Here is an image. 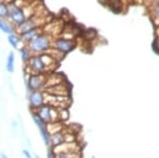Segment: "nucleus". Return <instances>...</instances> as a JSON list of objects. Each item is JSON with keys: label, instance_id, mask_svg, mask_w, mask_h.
I'll return each mask as SVG.
<instances>
[{"label": "nucleus", "instance_id": "1", "mask_svg": "<svg viewBox=\"0 0 159 158\" xmlns=\"http://www.w3.org/2000/svg\"><path fill=\"white\" fill-rule=\"evenodd\" d=\"M53 39L49 34H45V33H40L37 37H35L32 42L28 44V48L32 52V54H42L46 53L48 50L52 48Z\"/></svg>", "mask_w": 159, "mask_h": 158}, {"label": "nucleus", "instance_id": "2", "mask_svg": "<svg viewBox=\"0 0 159 158\" xmlns=\"http://www.w3.org/2000/svg\"><path fill=\"white\" fill-rule=\"evenodd\" d=\"M46 82H47V74L39 73V74H28L27 73V87L29 91L45 90Z\"/></svg>", "mask_w": 159, "mask_h": 158}, {"label": "nucleus", "instance_id": "3", "mask_svg": "<svg viewBox=\"0 0 159 158\" xmlns=\"http://www.w3.org/2000/svg\"><path fill=\"white\" fill-rule=\"evenodd\" d=\"M34 113H36L37 116L39 117L43 122H46V123L60 121L58 120V109L55 107H52V106L48 105V104L43 105L42 107L36 109Z\"/></svg>", "mask_w": 159, "mask_h": 158}, {"label": "nucleus", "instance_id": "4", "mask_svg": "<svg viewBox=\"0 0 159 158\" xmlns=\"http://www.w3.org/2000/svg\"><path fill=\"white\" fill-rule=\"evenodd\" d=\"M27 69L28 74H39V73H43L47 74L48 72L47 68H46L45 64H43L40 54H34L30 58L29 63L27 64Z\"/></svg>", "mask_w": 159, "mask_h": 158}, {"label": "nucleus", "instance_id": "5", "mask_svg": "<svg viewBox=\"0 0 159 158\" xmlns=\"http://www.w3.org/2000/svg\"><path fill=\"white\" fill-rule=\"evenodd\" d=\"M45 101L46 104L55 107L57 109L61 108H67L71 103V99L70 97L67 96H54V95H50V93H45Z\"/></svg>", "mask_w": 159, "mask_h": 158}, {"label": "nucleus", "instance_id": "6", "mask_svg": "<svg viewBox=\"0 0 159 158\" xmlns=\"http://www.w3.org/2000/svg\"><path fill=\"white\" fill-rule=\"evenodd\" d=\"M31 113H32V120L35 123V125L37 126L38 131H39L40 137H42L43 143H45L47 147H51V135L49 132H48L47 123L43 122L42 119L37 116L36 113H34V111H31Z\"/></svg>", "mask_w": 159, "mask_h": 158}, {"label": "nucleus", "instance_id": "7", "mask_svg": "<svg viewBox=\"0 0 159 158\" xmlns=\"http://www.w3.org/2000/svg\"><path fill=\"white\" fill-rule=\"evenodd\" d=\"M28 101L31 108V111H35L36 109L42 107L46 104L45 101V91L43 90H35L30 91L28 96Z\"/></svg>", "mask_w": 159, "mask_h": 158}, {"label": "nucleus", "instance_id": "8", "mask_svg": "<svg viewBox=\"0 0 159 158\" xmlns=\"http://www.w3.org/2000/svg\"><path fill=\"white\" fill-rule=\"evenodd\" d=\"M74 47H75V43H74L73 39H67V38L64 37H58L53 39L52 48L60 51L63 54L70 52L71 50H73Z\"/></svg>", "mask_w": 159, "mask_h": 158}, {"label": "nucleus", "instance_id": "9", "mask_svg": "<svg viewBox=\"0 0 159 158\" xmlns=\"http://www.w3.org/2000/svg\"><path fill=\"white\" fill-rule=\"evenodd\" d=\"M9 17L15 25H17V27L25 21V12L14 3L9 6Z\"/></svg>", "mask_w": 159, "mask_h": 158}, {"label": "nucleus", "instance_id": "10", "mask_svg": "<svg viewBox=\"0 0 159 158\" xmlns=\"http://www.w3.org/2000/svg\"><path fill=\"white\" fill-rule=\"evenodd\" d=\"M56 155L63 154V153H80L81 147L79 146L78 142H64L57 147H52Z\"/></svg>", "mask_w": 159, "mask_h": 158}, {"label": "nucleus", "instance_id": "11", "mask_svg": "<svg viewBox=\"0 0 159 158\" xmlns=\"http://www.w3.org/2000/svg\"><path fill=\"white\" fill-rule=\"evenodd\" d=\"M45 93H50V95L54 96H67L70 97V86L68 85L67 82L60 84V85L52 86V87H48L45 89Z\"/></svg>", "mask_w": 159, "mask_h": 158}, {"label": "nucleus", "instance_id": "12", "mask_svg": "<svg viewBox=\"0 0 159 158\" xmlns=\"http://www.w3.org/2000/svg\"><path fill=\"white\" fill-rule=\"evenodd\" d=\"M65 82H66L65 76H63L60 73H48L47 82H46V88L60 85V84H63Z\"/></svg>", "mask_w": 159, "mask_h": 158}, {"label": "nucleus", "instance_id": "13", "mask_svg": "<svg viewBox=\"0 0 159 158\" xmlns=\"http://www.w3.org/2000/svg\"><path fill=\"white\" fill-rule=\"evenodd\" d=\"M38 19L35 18V17H32V18L25 20L24 24H21L20 25L17 27V30H18L19 34H24V33L30 31L32 29H35V28H38Z\"/></svg>", "mask_w": 159, "mask_h": 158}, {"label": "nucleus", "instance_id": "14", "mask_svg": "<svg viewBox=\"0 0 159 158\" xmlns=\"http://www.w3.org/2000/svg\"><path fill=\"white\" fill-rule=\"evenodd\" d=\"M39 34H40V32H39V30H38V28H35V29H32V30H30V31L21 34V39H22V42H25L27 44H29L30 42H32V40L34 39L35 37H37Z\"/></svg>", "mask_w": 159, "mask_h": 158}, {"label": "nucleus", "instance_id": "15", "mask_svg": "<svg viewBox=\"0 0 159 158\" xmlns=\"http://www.w3.org/2000/svg\"><path fill=\"white\" fill-rule=\"evenodd\" d=\"M64 142H65V134L63 131L51 135V147H57Z\"/></svg>", "mask_w": 159, "mask_h": 158}, {"label": "nucleus", "instance_id": "16", "mask_svg": "<svg viewBox=\"0 0 159 158\" xmlns=\"http://www.w3.org/2000/svg\"><path fill=\"white\" fill-rule=\"evenodd\" d=\"M47 129L48 132L50 133V135H53L55 133H58V132H61L65 127L61 124V121H56V122H50V123H47Z\"/></svg>", "mask_w": 159, "mask_h": 158}, {"label": "nucleus", "instance_id": "17", "mask_svg": "<svg viewBox=\"0 0 159 158\" xmlns=\"http://www.w3.org/2000/svg\"><path fill=\"white\" fill-rule=\"evenodd\" d=\"M6 69L9 73H13L15 70V54L12 51L9 53V55H7V57Z\"/></svg>", "mask_w": 159, "mask_h": 158}, {"label": "nucleus", "instance_id": "18", "mask_svg": "<svg viewBox=\"0 0 159 158\" xmlns=\"http://www.w3.org/2000/svg\"><path fill=\"white\" fill-rule=\"evenodd\" d=\"M20 55H21V60H22V62L25 63V65H27L28 63H29V61H30V58L32 57V52L30 51V49L28 47H24V48H21L20 49Z\"/></svg>", "mask_w": 159, "mask_h": 158}, {"label": "nucleus", "instance_id": "19", "mask_svg": "<svg viewBox=\"0 0 159 158\" xmlns=\"http://www.w3.org/2000/svg\"><path fill=\"white\" fill-rule=\"evenodd\" d=\"M7 40H9L10 45H11L13 48H18L19 44L22 42L21 37H19L18 35L14 34V33L9 35V37H7Z\"/></svg>", "mask_w": 159, "mask_h": 158}, {"label": "nucleus", "instance_id": "20", "mask_svg": "<svg viewBox=\"0 0 159 158\" xmlns=\"http://www.w3.org/2000/svg\"><path fill=\"white\" fill-rule=\"evenodd\" d=\"M0 30H1L2 32H4V33H7V34H13V28L6 21V20H3V19H1L0 18Z\"/></svg>", "mask_w": 159, "mask_h": 158}, {"label": "nucleus", "instance_id": "21", "mask_svg": "<svg viewBox=\"0 0 159 158\" xmlns=\"http://www.w3.org/2000/svg\"><path fill=\"white\" fill-rule=\"evenodd\" d=\"M69 118V111L67 108H61L58 109V120L61 122L68 120Z\"/></svg>", "mask_w": 159, "mask_h": 158}, {"label": "nucleus", "instance_id": "22", "mask_svg": "<svg viewBox=\"0 0 159 158\" xmlns=\"http://www.w3.org/2000/svg\"><path fill=\"white\" fill-rule=\"evenodd\" d=\"M56 158H81V153H63L56 155Z\"/></svg>", "mask_w": 159, "mask_h": 158}, {"label": "nucleus", "instance_id": "23", "mask_svg": "<svg viewBox=\"0 0 159 158\" xmlns=\"http://www.w3.org/2000/svg\"><path fill=\"white\" fill-rule=\"evenodd\" d=\"M9 16V7L4 3H0V18Z\"/></svg>", "mask_w": 159, "mask_h": 158}, {"label": "nucleus", "instance_id": "24", "mask_svg": "<svg viewBox=\"0 0 159 158\" xmlns=\"http://www.w3.org/2000/svg\"><path fill=\"white\" fill-rule=\"evenodd\" d=\"M152 17H158V18H159V1H157V3L153 7Z\"/></svg>", "mask_w": 159, "mask_h": 158}, {"label": "nucleus", "instance_id": "25", "mask_svg": "<svg viewBox=\"0 0 159 158\" xmlns=\"http://www.w3.org/2000/svg\"><path fill=\"white\" fill-rule=\"evenodd\" d=\"M153 48L156 52L159 53V36H155V39H154L153 43Z\"/></svg>", "mask_w": 159, "mask_h": 158}, {"label": "nucleus", "instance_id": "26", "mask_svg": "<svg viewBox=\"0 0 159 158\" xmlns=\"http://www.w3.org/2000/svg\"><path fill=\"white\" fill-rule=\"evenodd\" d=\"M47 158H56V154L52 150V147H49V150L47 151Z\"/></svg>", "mask_w": 159, "mask_h": 158}, {"label": "nucleus", "instance_id": "27", "mask_svg": "<svg viewBox=\"0 0 159 158\" xmlns=\"http://www.w3.org/2000/svg\"><path fill=\"white\" fill-rule=\"evenodd\" d=\"M17 127H18V124H17V122L15 121V120H13V121L11 122V129H12V132H13V133H16Z\"/></svg>", "mask_w": 159, "mask_h": 158}, {"label": "nucleus", "instance_id": "28", "mask_svg": "<svg viewBox=\"0 0 159 158\" xmlns=\"http://www.w3.org/2000/svg\"><path fill=\"white\" fill-rule=\"evenodd\" d=\"M22 154H24V156L25 158H34V156H33L32 154L30 153V151H28V150H22Z\"/></svg>", "mask_w": 159, "mask_h": 158}, {"label": "nucleus", "instance_id": "29", "mask_svg": "<svg viewBox=\"0 0 159 158\" xmlns=\"http://www.w3.org/2000/svg\"><path fill=\"white\" fill-rule=\"evenodd\" d=\"M0 158H7V154H4V153L0 152Z\"/></svg>", "mask_w": 159, "mask_h": 158}, {"label": "nucleus", "instance_id": "30", "mask_svg": "<svg viewBox=\"0 0 159 158\" xmlns=\"http://www.w3.org/2000/svg\"><path fill=\"white\" fill-rule=\"evenodd\" d=\"M34 158H39V156H38V155H35Z\"/></svg>", "mask_w": 159, "mask_h": 158}, {"label": "nucleus", "instance_id": "31", "mask_svg": "<svg viewBox=\"0 0 159 158\" xmlns=\"http://www.w3.org/2000/svg\"><path fill=\"white\" fill-rule=\"evenodd\" d=\"M157 1H159V0H157Z\"/></svg>", "mask_w": 159, "mask_h": 158}]
</instances>
